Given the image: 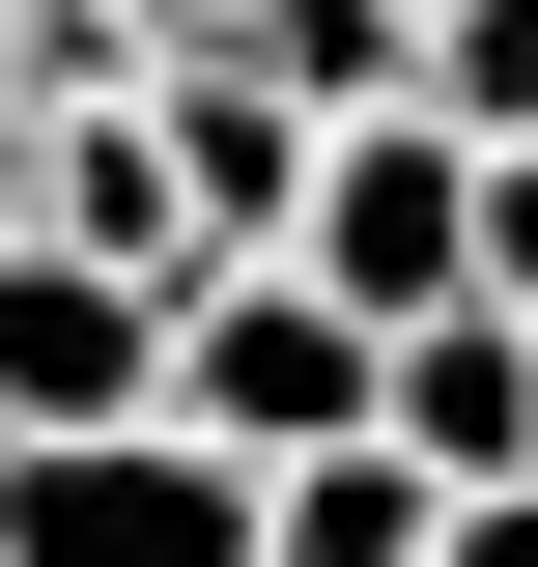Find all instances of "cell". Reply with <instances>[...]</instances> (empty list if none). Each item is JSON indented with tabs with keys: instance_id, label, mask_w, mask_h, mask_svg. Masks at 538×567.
<instances>
[{
	"instance_id": "cell-1",
	"label": "cell",
	"mask_w": 538,
	"mask_h": 567,
	"mask_svg": "<svg viewBox=\"0 0 538 567\" xmlns=\"http://www.w3.org/2000/svg\"><path fill=\"white\" fill-rule=\"evenodd\" d=\"M283 256L397 341V312H454L482 284V142L425 114V85H369V114H312V199H283Z\"/></svg>"
},
{
	"instance_id": "cell-2",
	"label": "cell",
	"mask_w": 538,
	"mask_h": 567,
	"mask_svg": "<svg viewBox=\"0 0 538 567\" xmlns=\"http://www.w3.org/2000/svg\"><path fill=\"white\" fill-rule=\"evenodd\" d=\"M0 567H256V454H199V425H29L0 454Z\"/></svg>"
},
{
	"instance_id": "cell-3",
	"label": "cell",
	"mask_w": 538,
	"mask_h": 567,
	"mask_svg": "<svg viewBox=\"0 0 538 567\" xmlns=\"http://www.w3.org/2000/svg\"><path fill=\"white\" fill-rule=\"evenodd\" d=\"M170 425H199V454H340V425H369V312H340L312 256L170 284Z\"/></svg>"
},
{
	"instance_id": "cell-4",
	"label": "cell",
	"mask_w": 538,
	"mask_h": 567,
	"mask_svg": "<svg viewBox=\"0 0 538 567\" xmlns=\"http://www.w3.org/2000/svg\"><path fill=\"white\" fill-rule=\"evenodd\" d=\"M170 398V284H114L85 227H0V454L29 425H142Z\"/></svg>"
},
{
	"instance_id": "cell-5",
	"label": "cell",
	"mask_w": 538,
	"mask_h": 567,
	"mask_svg": "<svg viewBox=\"0 0 538 567\" xmlns=\"http://www.w3.org/2000/svg\"><path fill=\"white\" fill-rule=\"evenodd\" d=\"M369 425H397L425 483H538V312H510V284L397 312V341H369Z\"/></svg>"
},
{
	"instance_id": "cell-6",
	"label": "cell",
	"mask_w": 538,
	"mask_h": 567,
	"mask_svg": "<svg viewBox=\"0 0 538 567\" xmlns=\"http://www.w3.org/2000/svg\"><path fill=\"white\" fill-rule=\"evenodd\" d=\"M425 511H454V483H425L397 425H340V454H256V567H425Z\"/></svg>"
},
{
	"instance_id": "cell-7",
	"label": "cell",
	"mask_w": 538,
	"mask_h": 567,
	"mask_svg": "<svg viewBox=\"0 0 538 567\" xmlns=\"http://www.w3.org/2000/svg\"><path fill=\"white\" fill-rule=\"evenodd\" d=\"M397 85H425L454 142H538V0H425V29H397Z\"/></svg>"
},
{
	"instance_id": "cell-8",
	"label": "cell",
	"mask_w": 538,
	"mask_h": 567,
	"mask_svg": "<svg viewBox=\"0 0 538 567\" xmlns=\"http://www.w3.org/2000/svg\"><path fill=\"white\" fill-rule=\"evenodd\" d=\"M199 29H227V58H283V85H312V114H369V85H397V29H425V0H199Z\"/></svg>"
},
{
	"instance_id": "cell-9",
	"label": "cell",
	"mask_w": 538,
	"mask_h": 567,
	"mask_svg": "<svg viewBox=\"0 0 538 567\" xmlns=\"http://www.w3.org/2000/svg\"><path fill=\"white\" fill-rule=\"evenodd\" d=\"M425 567H538V483H454V511H425Z\"/></svg>"
},
{
	"instance_id": "cell-10",
	"label": "cell",
	"mask_w": 538,
	"mask_h": 567,
	"mask_svg": "<svg viewBox=\"0 0 538 567\" xmlns=\"http://www.w3.org/2000/svg\"><path fill=\"white\" fill-rule=\"evenodd\" d=\"M29 142H58V114H29V85H0V227H29Z\"/></svg>"
}]
</instances>
